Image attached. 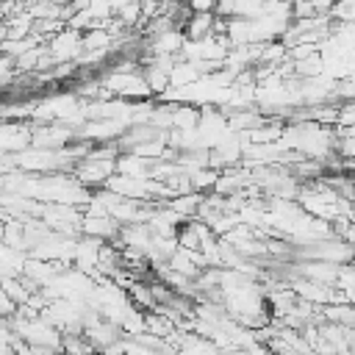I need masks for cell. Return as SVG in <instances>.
Segmentation results:
<instances>
[{
    "label": "cell",
    "mask_w": 355,
    "mask_h": 355,
    "mask_svg": "<svg viewBox=\"0 0 355 355\" xmlns=\"http://www.w3.org/2000/svg\"><path fill=\"white\" fill-rule=\"evenodd\" d=\"M219 3L222 0H186L189 11H194V14H216Z\"/></svg>",
    "instance_id": "obj_1"
}]
</instances>
